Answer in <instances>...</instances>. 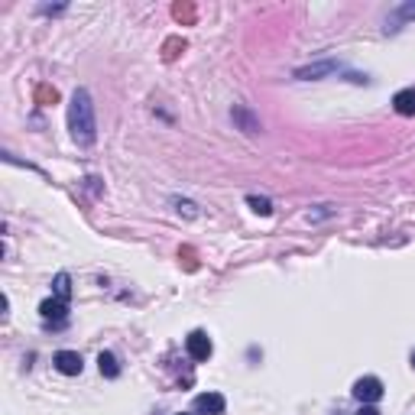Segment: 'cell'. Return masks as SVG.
<instances>
[{
	"instance_id": "277c9868",
	"label": "cell",
	"mask_w": 415,
	"mask_h": 415,
	"mask_svg": "<svg viewBox=\"0 0 415 415\" xmlns=\"http://www.w3.org/2000/svg\"><path fill=\"white\" fill-rule=\"evenodd\" d=\"M227 409V399L221 393H202L195 396V412L198 415H224Z\"/></svg>"
},
{
	"instance_id": "6da1fadb",
	"label": "cell",
	"mask_w": 415,
	"mask_h": 415,
	"mask_svg": "<svg viewBox=\"0 0 415 415\" xmlns=\"http://www.w3.org/2000/svg\"><path fill=\"white\" fill-rule=\"evenodd\" d=\"M68 130H72V139L78 146H95L97 124H95V104H91L88 88H78L72 95V104H68Z\"/></svg>"
},
{
	"instance_id": "3957f363",
	"label": "cell",
	"mask_w": 415,
	"mask_h": 415,
	"mask_svg": "<svg viewBox=\"0 0 415 415\" xmlns=\"http://www.w3.org/2000/svg\"><path fill=\"white\" fill-rule=\"evenodd\" d=\"M185 347H189V357L192 360H208L211 357V351H214V344H211V338L204 334V331H192L189 338H185Z\"/></svg>"
},
{
	"instance_id": "8992f818",
	"label": "cell",
	"mask_w": 415,
	"mask_h": 415,
	"mask_svg": "<svg viewBox=\"0 0 415 415\" xmlns=\"http://www.w3.org/2000/svg\"><path fill=\"white\" fill-rule=\"evenodd\" d=\"M393 107H396V114H403V117H415V88H403V91H396Z\"/></svg>"
},
{
	"instance_id": "7a4b0ae2",
	"label": "cell",
	"mask_w": 415,
	"mask_h": 415,
	"mask_svg": "<svg viewBox=\"0 0 415 415\" xmlns=\"http://www.w3.org/2000/svg\"><path fill=\"white\" fill-rule=\"evenodd\" d=\"M351 393H354V399H360L363 405H373L383 399V383H380L376 376H360V380L354 383Z\"/></svg>"
},
{
	"instance_id": "e0dca14e",
	"label": "cell",
	"mask_w": 415,
	"mask_h": 415,
	"mask_svg": "<svg viewBox=\"0 0 415 415\" xmlns=\"http://www.w3.org/2000/svg\"><path fill=\"white\" fill-rule=\"evenodd\" d=\"M179 415H192V412H179Z\"/></svg>"
},
{
	"instance_id": "9a60e30c",
	"label": "cell",
	"mask_w": 415,
	"mask_h": 415,
	"mask_svg": "<svg viewBox=\"0 0 415 415\" xmlns=\"http://www.w3.org/2000/svg\"><path fill=\"white\" fill-rule=\"evenodd\" d=\"M357 415H380V409H376V405H363Z\"/></svg>"
},
{
	"instance_id": "4fadbf2b",
	"label": "cell",
	"mask_w": 415,
	"mask_h": 415,
	"mask_svg": "<svg viewBox=\"0 0 415 415\" xmlns=\"http://www.w3.org/2000/svg\"><path fill=\"white\" fill-rule=\"evenodd\" d=\"M36 97H39V101H59V91H55V88H39Z\"/></svg>"
},
{
	"instance_id": "30bf717a",
	"label": "cell",
	"mask_w": 415,
	"mask_h": 415,
	"mask_svg": "<svg viewBox=\"0 0 415 415\" xmlns=\"http://www.w3.org/2000/svg\"><path fill=\"white\" fill-rule=\"evenodd\" d=\"M52 289H55V298L68 302V296H72V276H68V273H59L55 282H52Z\"/></svg>"
},
{
	"instance_id": "5b68a950",
	"label": "cell",
	"mask_w": 415,
	"mask_h": 415,
	"mask_svg": "<svg viewBox=\"0 0 415 415\" xmlns=\"http://www.w3.org/2000/svg\"><path fill=\"white\" fill-rule=\"evenodd\" d=\"M55 363V370L65 373V376H78V373L85 370V363H81V354H75V351H59L52 357Z\"/></svg>"
},
{
	"instance_id": "8fae6325",
	"label": "cell",
	"mask_w": 415,
	"mask_h": 415,
	"mask_svg": "<svg viewBox=\"0 0 415 415\" xmlns=\"http://www.w3.org/2000/svg\"><path fill=\"white\" fill-rule=\"evenodd\" d=\"M247 204H250V208H253L256 214H263V218H269V214H273V204H269V198H260V195H250V198H247Z\"/></svg>"
},
{
	"instance_id": "7c38bea8",
	"label": "cell",
	"mask_w": 415,
	"mask_h": 415,
	"mask_svg": "<svg viewBox=\"0 0 415 415\" xmlns=\"http://www.w3.org/2000/svg\"><path fill=\"white\" fill-rule=\"evenodd\" d=\"M172 13H175V20H192L195 7H189V3H175V7H172Z\"/></svg>"
},
{
	"instance_id": "9c48e42d",
	"label": "cell",
	"mask_w": 415,
	"mask_h": 415,
	"mask_svg": "<svg viewBox=\"0 0 415 415\" xmlns=\"http://www.w3.org/2000/svg\"><path fill=\"white\" fill-rule=\"evenodd\" d=\"M231 117H234L237 124L247 130V133H256V130H260V120H256L250 110H244V107H234V110H231Z\"/></svg>"
},
{
	"instance_id": "5bb4252c",
	"label": "cell",
	"mask_w": 415,
	"mask_h": 415,
	"mask_svg": "<svg viewBox=\"0 0 415 415\" xmlns=\"http://www.w3.org/2000/svg\"><path fill=\"white\" fill-rule=\"evenodd\" d=\"M175 204H179V211L185 214V218H198V208H195L192 202H175Z\"/></svg>"
},
{
	"instance_id": "2e32d148",
	"label": "cell",
	"mask_w": 415,
	"mask_h": 415,
	"mask_svg": "<svg viewBox=\"0 0 415 415\" xmlns=\"http://www.w3.org/2000/svg\"><path fill=\"white\" fill-rule=\"evenodd\" d=\"M412 367H415V351H412Z\"/></svg>"
},
{
	"instance_id": "52a82bcc",
	"label": "cell",
	"mask_w": 415,
	"mask_h": 415,
	"mask_svg": "<svg viewBox=\"0 0 415 415\" xmlns=\"http://www.w3.org/2000/svg\"><path fill=\"white\" fill-rule=\"evenodd\" d=\"M97 370H101V376H107V380H117L120 376V360L110 351H101L97 354Z\"/></svg>"
},
{
	"instance_id": "ba28073f",
	"label": "cell",
	"mask_w": 415,
	"mask_h": 415,
	"mask_svg": "<svg viewBox=\"0 0 415 415\" xmlns=\"http://www.w3.org/2000/svg\"><path fill=\"white\" fill-rule=\"evenodd\" d=\"M65 302L62 298H46L43 305H39V315H43V321H62L65 318Z\"/></svg>"
}]
</instances>
